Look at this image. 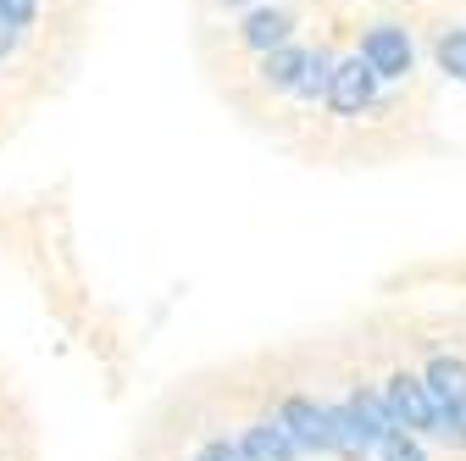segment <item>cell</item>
I'll list each match as a JSON object with an SVG mask.
<instances>
[{
    "label": "cell",
    "instance_id": "obj_12",
    "mask_svg": "<svg viewBox=\"0 0 466 461\" xmlns=\"http://www.w3.org/2000/svg\"><path fill=\"white\" fill-rule=\"evenodd\" d=\"M378 456H383V461H428V456H422V445L405 434V428H400L394 439H383V445H378Z\"/></svg>",
    "mask_w": 466,
    "mask_h": 461
},
{
    "label": "cell",
    "instance_id": "obj_2",
    "mask_svg": "<svg viewBox=\"0 0 466 461\" xmlns=\"http://www.w3.org/2000/svg\"><path fill=\"white\" fill-rule=\"evenodd\" d=\"M278 428L295 439V450H333V428H328V406H317V400L306 394H289L278 406Z\"/></svg>",
    "mask_w": 466,
    "mask_h": 461
},
{
    "label": "cell",
    "instance_id": "obj_8",
    "mask_svg": "<svg viewBox=\"0 0 466 461\" xmlns=\"http://www.w3.org/2000/svg\"><path fill=\"white\" fill-rule=\"evenodd\" d=\"M283 39H289V17L283 12H250V23H245V45L250 50L272 56V50H283Z\"/></svg>",
    "mask_w": 466,
    "mask_h": 461
},
{
    "label": "cell",
    "instance_id": "obj_14",
    "mask_svg": "<svg viewBox=\"0 0 466 461\" xmlns=\"http://www.w3.org/2000/svg\"><path fill=\"white\" fill-rule=\"evenodd\" d=\"M195 461H245V450H239V445H228V439H206Z\"/></svg>",
    "mask_w": 466,
    "mask_h": 461
},
{
    "label": "cell",
    "instance_id": "obj_1",
    "mask_svg": "<svg viewBox=\"0 0 466 461\" xmlns=\"http://www.w3.org/2000/svg\"><path fill=\"white\" fill-rule=\"evenodd\" d=\"M383 394H389V412H394V423H400L405 434H433V439H439L444 406H439V394L428 389V378H417V373H394V378L383 384Z\"/></svg>",
    "mask_w": 466,
    "mask_h": 461
},
{
    "label": "cell",
    "instance_id": "obj_4",
    "mask_svg": "<svg viewBox=\"0 0 466 461\" xmlns=\"http://www.w3.org/2000/svg\"><path fill=\"white\" fill-rule=\"evenodd\" d=\"M361 56L372 62L378 78H405V73H411V39H405V28H394V23L372 28L361 39Z\"/></svg>",
    "mask_w": 466,
    "mask_h": 461
},
{
    "label": "cell",
    "instance_id": "obj_16",
    "mask_svg": "<svg viewBox=\"0 0 466 461\" xmlns=\"http://www.w3.org/2000/svg\"><path fill=\"white\" fill-rule=\"evenodd\" d=\"M222 6H245V0H222Z\"/></svg>",
    "mask_w": 466,
    "mask_h": 461
},
{
    "label": "cell",
    "instance_id": "obj_7",
    "mask_svg": "<svg viewBox=\"0 0 466 461\" xmlns=\"http://www.w3.org/2000/svg\"><path fill=\"white\" fill-rule=\"evenodd\" d=\"M328 428H333V450L344 456V461H361L367 450H372V439H367V428H361V417H356V406H328Z\"/></svg>",
    "mask_w": 466,
    "mask_h": 461
},
{
    "label": "cell",
    "instance_id": "obj_9",
    "mask_svg": "<svg viewBox=\"0 0 466 461\" xmlns=\"http://www.w3.org/2000/svg\"><path fill=\"white\" fill-rule=\"evenodd\" d=\"M300 73H306V50H295V45L272 50L267 62H261V78H267L272 89H295V84H300Z\"/></svg>",
    "mask_w": 466,
    "mask_h": 461
},
{
    "label": "cell",
    "instance_id": "obj_6",
    "mask_svg": "<svg viewBox=\"0 0 466 461\" xmlns=\"http://www.w3.org/2000/svg\"><path fill=\"white\" fill-rule=\"evenodd\" d=\"M350 406H356V417H361L372 450H378L383 439L400 434V423H394V412H389V394H378V389H356V394H350Z\"/></svg>",
    "mask_w": 466,
    "mask_h": 461
},
{
    "label": "cell",
    "instance_id": "obj_15",
    "mask_svg": "<svg viewBox=\"0 0 466 461\" xmlns=\"http://www.w3.org/2000/svg\"><path fill=\"white\" fill-rule=\"evenodd\" d=\"M12 45H17V28H12V23H0V62L12 56Z\"/></svg>",
    "mask_w": 466,
    "mask_h": 461
},
{
    "label": "cell",
    "instance_id": "obj_10",
    "mask_svg": "<svg viewBox=\"0 0 466 461\" xmlns=\"http://www.w3.org/2000/svg\"><path fill=\"white\" fill-rule=\"evenodd\" d=\"M333 73H339V62L333 56H306V73H300V84H295V95H306V100H317V95H328L333 89Z\"/></svg>",
    "mask_w": 466,
    "mask_h": 461
},
{
    "label": "cell",
    "instance_id": "obj_11",
    "mask_svg": "<svg viewBox=\"0 0 466 461\" xmlns=\"http://www.w3.org/2000/svg\"><path fill=\"white\" fill-rule=\"evenodd\" d=\"M439 67H444V73H455V78L466 84V28H455V34H444V39H439Z\"/></svg>",
    "mask_w": 466,
    "mask_h": 461
},
{
    "label": "cell",
    "instance_id": "obj_13",
    "mask_svg": "<svg viewBox=\"0 0 466 461\" xmlns=\"http://www.w3.org/2000/svg\"><path fill=\"white\" fill-rule=\"evenodd\" d=\"M34 0H0V23H12V28H28L34 23Z\"/></svg>",
    "mask_w": 466,
    "mask_h": 461
},
{
    "label": "cell",
    "instance_id": "obj_5",
    "mask_svg": "<svg viewBox=\"0 0 466 461\" xmlns=\"http://www.w3.org/2000/svg\"><path fill=\"white\" fill-rule=\"evenodd\" d=\"M239 450H245V461H295V456H300L295 439H289L278 423H256V428H245V434H239Z\"/></svg>",
    "mask_w": 466,
    "mask_h": 461
},
{
    "label": "cell",
    "instance_id": "obj_3",
    "mask_svg": "<svg viewBox=\"0 0 466 461\" xmlns=\"http://www.w3.org/2000/svg\"><path fill=\"white\" fill-rule=\"evenodd\" d=\"M372 89H378V73L367 56H350V62H339L333 73V89H328V106L339 111V118H356V111L372 106Z\"/></svg>",
    "mask_w": 466,
    "mask_h": 461
}]
</instances>
